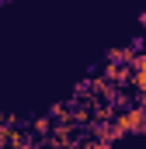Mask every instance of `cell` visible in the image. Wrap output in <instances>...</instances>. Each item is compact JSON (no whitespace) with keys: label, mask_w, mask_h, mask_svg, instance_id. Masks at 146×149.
I'll list each match as a JSON object with an SVG mask.
<instances>
[{"label":"cell","mask_w":146,"mask_h":149,"mask_svg":"<svg viewBox=\"0 0 146 149\" xmlns=\"http://www.w3.org/2000/svg\"><path fill=\"white\" fill-rule=\"evenodd\" d=\"M111 125H115L122 135H125V132H146V111H143V108H136V104H129L125 111L115 114Z\"/></svg>","instance_id":"obj_1"},{"label":"cell","mask_w":146,"mask_h":149,"mask_svg":"<svg viewBox=\"0 0 146 149\" xmlns=\"http://www.w3.org/2000/svg\"><path fill=\"white\" fill-rule=\"evenodd\" d=\"M70 135H73V121H59V125H52L45 146H49V149H70V146H73Z\"/></svg>","instance_id":"obj_2"},{"label":"cell","mask_w":146,"mask_h":149,"mask_svg":"<svg viewBox=\"0 0 146 149\" xmlns=\"http://www.w3.org/2000/svg\"><path fill=\"white\" fill-rule=\"evenodd\" d=\"M94 135H98V142H101V146H108V149H111L115 139H122V132H118L111 121H94Z\"/></svg>","instance_id":"obj_3"},{"label":"cell","mask_w":146,"mask_h":149,"mask_svg":"<svg viewBox=\"0 0 146 149\" xmlns=\"http://www.w3.org/2000/svg\"><path fill=\"white\" fill-rule=\"evenodd\" d=\"M129 76H132V70H129V66H105V76H101V80H105V83H118V87H125V83H129Z\"/></svg>","instance_id":"obj_4"},{"label":"cell","mask_w":146,"mask_h":149,"mask_svg":"<svg viewBox=\"0 0 146 149\" xmlns=\"http://www.w3.org/2000/svg\"><path fill=\"white\" fill-rule=\"evenodd\" d=\"M35 132L38 135H49V132H52V118H49V114H45V118H35Z\"/></svg>","instance_id":"obj_5"},{"label":"cell","mask_w":146,"mask_h":149,"mask_svg":"<svg viewBox=\"0 0 146 149\" xmlns=\"http://www.w3.org/2000/svg\"><path fill=\"white\" fill-rule=\"evenodd\" d=\"M132 73H146V52H136L132 56V66H129Z\"/></svg>","instance_id":"obj_6"},{"label":"cell","mask_w":146,"mask_h":149,"mask_svg":"<svg viewBox=\"0 0 146 149\" xmlns=\"http://www.w3.org/2000/svg\"><path fill=\"white\" fill-rule=\"evenodd\" d=\"M11 139H14V128H11V125H0V149L11 146Z\"/></svg>","instance_id":"obj_7"},{"label":"cell","mask_w":146,"mask_h":149,"mask_svg":"<svg viewBox=\"0 0 146 149\" xmlns=\"http://www.w3.org/2000/svg\"><path fill=\"white\" fill-rule=\"evenodd\" d=\"M129 83H132V87L143 94V90H146V73H132V76H129Z\"/></svg>","instance_id":"obj_8"},{"label":"cell","mask_w":146,"mask_h":149,"mask_svg":"<svg viewBox=\"0 0 146 149\" xmlns=\"http://www.w3.org/2000/svg\"><path fill=\"white\" fill-rule=\"evenodd\" d=\"M52 114H56L59 121H70V111H66V104H56V108H52Z\"/></svg>","instance_id":"obj_9"},{"label":"cell","mask_w":146,"mask_h":149,"mask_svg":"<svg viewBox=\"0 0 146 149\" xmlns=\"http://www.w3.org/2000/svg\"><path fill=\"white\" fill-rule=\"evenodd\" d=\"M136 108H143V111H146V90L139 94V104H136Z\"/></svg>","instance_id":"obj_10"},{"label":"cell","mask_w":146,"mask_h":149,"mask_svg":"<svg viewBox=\"0 0 146 149\" xmlns=\"http://www.w3.org/2000/svg\"><path fill=\"white\" fill-rule=\"evenodd\" d=\"M139 24H143V28H146V14H143V17H139Z\"/></svg>","instance_id":"obj_11"},{"label":"cell","mask_w":146,"mask_h":149,"mask_svg":"<svg viewBox=\"0 0 146 149\" xmlns=\"http://www.w3.org/2000/svg\"><path fill=\"white\" fill-rule=\"evenodd\" d=\"M38 149H49V146H38Z\"/></svg>","instance_id":"obj_12"}]
</instances>
